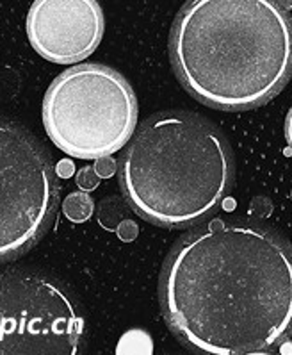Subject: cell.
<instances>
[{
    "mask_svg": "<svg viewBox=\"0 0 292 355\" xmlns=\"http://www.w3.org/2000/svg\"><path fill=\"white\" fill-rule=\"evenodd\" d=\"M179 341L217 355L269 354L292 338V248L275 230L214 220L176 241L161 272Z\"/></svg>",
    "mask_w": 292,
    "mask_h": 355,
    "instance_id": "1",
    "label": "cell"
},
{
    "mask_svg": "<svg viewBox=\"0 0 292 355\" xmlns=\"http://www.w3.org/2000/svg\"><path fill=\"white\" fill-rule=\"evenodd\" d=\"M170 58L198 102L255 109L292 77V18L275 0H189L173 24Z\"/></svg>",
    "mask_w": 292,
    "mask_h": 355,
    "instance_id": "2",
    "label": "cell"
},
{
    "mask_svg": "<svg viewBox=\"0 0 292 355\" xmlns=\"http://www.w3.org/2000/svg\"><path fill=\"white\" fill-rule=\"evenodd\" d=\"M234 184V154L209 120L167 111L146 120L127 145L120 186L146 222L191 227L219 207Z\"/></svg>",
    "mask_w": 292,
    "mask_h": 355,
    "instance_id": "3",
    "label": "cell"
},
{
    "mask_svg": "<svg viewBox=\"0 0 292 355\" xmlns=\"http://www.w3.org/2000/svg\"><path fill=\"white\" fill-rule=\"evenodd\" d=\"M43 125L59 150L71 157L113 155L138 125V98L113 68L79 64L55 77L46 89Z\"/></svg>",
    "mask_w": 292,
    "mask_h": 355,
    "instance_id": "4",
    "label": "cell"
},
{
    "mask_svg": "<svg viewBox=\"0 0 292 355\" xmlns=\"http://www.w3.org/2000/svg\"><path fill=\"white\" fill-rule=\"evenodd\" d=\"M57 204L48 150L26 127L0 118V263L20 257L45 236Z\"/></svg>",
    "mask_w": 292,
    "mask_h": 355,
    "instance_id": "5",
    "label": "cell"
},
{
    "mask_svg": "<svg viewBox=\"0 0 292 355\" xmlns=\"http://www.w3.org/2000/svg\"><path fill=\"white\" fill-rule=\"evenodd\" d=\"M84 318L64 286L36 272L0 273V355H75Z\"/></svg>",
    "mask_w": 292,
    "mask_h": 355,
    "instance_id": "6",
    "label": "cell"
},
{
    "mask_svg": "<svg viewBox=\"0 0 292 355\" xmlns=\"http://www.w3.org/2000/svg\"><path fill=\"white\" fill-rule=\"evenodd\" d=\"M26 27L30 45L43 59L73 64L100 45L105 18L96 0H34Z\"/></svg>",
    "mask_w": 292,
    "mask_h": 355,
    "instance_id": "7",
    "label": "cell"
},
{
    "mask_svg": "<svg viewBox=\"0 0 292 355\" xmlns=\"http://www.w3.org/2000/svg\"><path fill=\"white\" fill-rule=\"evenodd\" d=\"M93 209H95V204H93L91 197L86 195V193H71L63 204V211L66 218L75 223H82L89 220Z\"/></svg>",
    "mask_w": 292,
    "mask_h": 355,
    "instance_id": "8",
    "label": "cell"
},
{
    "mask_svg": "<svg viewBox=\"0 0 292 355\" xmlns=\"http://www.w3.org/2000/svg\"><path fill=\"white\" fill-rule=\"evenodd\" d=\"M77 184L82 189H93L98 186V173L95 168H82L77 175Z\"/></svg>",
    "mask_w": 292,
    "mask_h": 355,
    "instance_id": "9",
    "label": "cell"
},
{
    "mask_svg": "<svg viewBox=\"0 0 292 355\" xmlns=\"http://www.w3.org/2000/svg\"><path fill=\"white\" fill-rule=\"evenodd\" d=\"M116 164H114V161L111 159V155H105V157H98L96 159V173L100 177H111L114 173V170H116Z\"/></svg>",
    "mask_w": 292,
    "mask_h": 355,
    "instance_id": "10",
    "label": "cell"
},
{
    "mask_svg": "<svg viewBox=\"0 0 292 355\" xmlns=\"http://www.w3.org/2000/svg\"><path fill=\"white\" fill-rule=\"evenodd\" d=\"M118 236H120L123 241H132L136 236H138V225L130 220H125L121 222L120 227H118Z\"/></svg>",
    "mask_w": 292,
    "mask_h": 355,
    "instance_id": "11",
    "label": "cell"
},
{
    "mask_svg": "<svg viewBox=\"0 0 292 355\" xmlns=\"http://www.w3.org/2000/svg\"><path fill=\"white\" fill-rule=\"evenodd\" d=\"M285 138H287V143L292 148V107L289 111L287 118H285Z\"/></svg>",
    "mask_w": 292,
    "mask_h": 355,
    "instance_id": "12",
    "label": "cell"
},
{
    "mask_svg": "<svg viewBox=\"0 0 292 355\" xmlns=\"http://www.w3.org/2000/svg\"><path fill=\"white\" fill-rule=\"evenodd\" d=\"M59 168H61V171H59V173H61V175H70L71 173V164L70 163H66V161H63V163L59 164Z\"/></svg>",
    "mask_w": 292,
    "mask_h": 355,
    "instance_id": "13",
    "label": "cell"
},
{
    "mask_svg": "<svg viewBox=\"0 0 292 355\" xmlns=\"http://www.w3.org/2000/svg\"><path fill=\"white\" fill-rule=\"evenodd\" d=\"M275 2L280 6V8L285 9V11H291L292 9V0H275Z\"/></svg>",
    "mask_w": 292,
    "mask_h": 355,
    "instance_id": "14",
    "label": "cell"
}]
</instances>
